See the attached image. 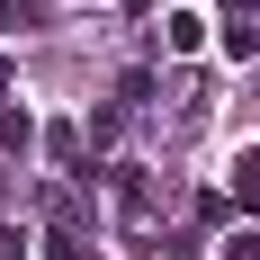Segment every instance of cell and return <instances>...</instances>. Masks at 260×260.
<instances>
[{
  "mask_svg": "<svg viewBox=\"0 0 260 260\" xmlns=\"http://www.w3.org/2000/svg\"><path fill=\"white\" fill-rule=\"evenodd\" d=\"M161 45H171V54H207V18H198V9H171Z\"/></svg>",
  "mask_w": 260,
  "mask_h": 260,
  "instance_id": "1",
  "label": "cell"
},
{
  "mask_svg": "<svg viewBox=\"0 0 260 260\" xmlns=\"http://www.w3.org/2000/svg\"><path fill=\"white\" fill-rule=\"evenodd\" d=\"M27 144H36V117L27 108H0V161H18Z\"/></svg>",
  "mask_w": 260,
  "mask_h": 260,
  "instance_id": "2",
  "label": "cell"
},
{
  "mask_svg": "<svg viewBox=\"0 0 260 260\" xmlns=\"http://www.w3.org/2000/svg\"><path fill=\"white\" fill-rule=\"evenodd\" d=\"M215 45H224V63H251V54H260V27H251V18H224Z\"/></svg>",
  "mask_w": 260,
  "mask_h": 260,
  "instance_id": "3",
  "label": "cell"
},
{
  "mask_svg": "<svg viewBox=\"0 0 260 260\" xmlns=\"http://www.w3.org/2000/svg\"><path fill=\"white\" fill-rule=\"evenodd\" d=\"M45 260H108V251L90 234H63V224H54V234H45Z\"/></svg>",
  "mask_w": 260,
  "mask_h": 260,
  "instance_id": "4",
  "label": "cell"
},
{
  "mask_svg": "<svg viewBox=\"0 0 260 260\" xmlns=\"http://www.w3.org/2000/svg\"><path fill=\"white\" fill-rule=\"evenodd\" d=\"M234 207H242V215H260V153H242V161H234Z\"/></svg>",
  "mask_w": 260,
  "mask_h": 260,
  "instance_id": "5",
  "label": "cell"
},
{
  "mask_svg": "<svg viewBox=\"0 0 260 260\" xmlns=\"http://www.w3.org/2000/svg\"><path fill=\"white\" fill-rule=\"evenodd\" d=\"M0 260H36V251H27V242H18V234H0Z\"/></svg>",
  "mask_w": 260,
  "mask_h": 260,
  "instance_id": "6",
  "label": "cell"
},
{
  "mask_svg": "<svg viewBox=\"0 0 260 260\" xmlns=\"http://www.w3.org/2000/svg\"><path fill=\"white\" fill-rule=\"evenodd\" d=\"M0 90H9V54H0Z\"/></svg>",
  "mask_w": 260,
  "mask_h": 260,
  "instance_id": "7",
  "label": "cell"
}]
</instances>
